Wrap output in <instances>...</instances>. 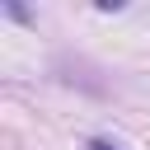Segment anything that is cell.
<instances>
[{"mask_svg": "<svg viewBox=\"0 0 150 150\" xmlns=\"http://www.w3.org/2000/svg\"><path fill=\"white\" fill-rule=\"evenodd\" d=\"M84 150H112V145H108V141H89Z\"/></svg>", "mask_w": 150, "mask_h": 150, "instance_id": "obj_1", "label": "cell"}]
</instances>
